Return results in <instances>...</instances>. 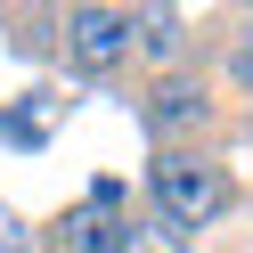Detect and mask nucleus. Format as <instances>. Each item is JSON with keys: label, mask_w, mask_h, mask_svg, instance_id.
Masks as SVG:
<instances>
[{"label": "nucleus", "mask_w": 253, "mask_h": 253, "mask_svg": "<svg viewBox=\"0 0 253 253\" xmlns=\"http://www.w3.org/2000/svg\"><path fill=\"white\" fill-rule=\"evenodd\" d=\"M41 253H123V204H115V188H98L90 204L57 212L49 229H41Z\"/></svg>", "instance_id": "5"}, {"label": "nucleus", "mask_w": 253, "mask_h": 253, "mask_svg": "<svg viewBox=\"0 0 253 253\" xmlns=\"http://www.w3.org/2000/svg\"><path fill=\"white\" fill-rule=\"evenodd\" d=\"M0 25H17V49L25 57L57 49V8H0Z\"/></svg>", "instance_id": "8"}, {"label": "nucleus", "mask_w": 253, "mask_h": 253, "mask_svg": "<svg viewBox=\"0 0 253 253\" xmlns=\"http://www.w3.org/2000/svg\"><path fill=\"white\" fill-rule=\"evenodd\" d=\"M57 57H66V74H82V82H115V74H131V8L123 0H66L57 8Z\"/></svg>", "instance_id": "3"}, {"label": "nucleus", "mask_w": 253, "mask_h": 253, "mask_svg": "<svg viewBox=\"0 0 253 253\" xmlns=\"http://www.w3.org/2000/svg\"><path fill=\"white\" fill-rule=\"evenodd\" d=\"M139 131H147L155 147H220V131H229V98L212 90L204 66L147 74V82H139Z\"/></svg>", "instance_id": "2"}, {"label": "nucleus", "mask_w": 253, "mask_h": 253, "mask_svg": "<svg viewBox=\"0 0 253 253\" xmlns=\"http://www.w3.org/2000/svg\"><path fill=\"white\" fill-rule=\"evenodd\" d=\"M204 33H212V90L253 98V8H220Z\"/></svg>", "instance_id": "6"}, {"label": "nucleus", "mask_w": 253, "mask_h": 253, "mask_svg": "<svg viewBox=\"0 0 253 253\" xmlns=\"http://www.w3.org/2000/svg\"><path fill=\"white\" fill-rule=\"evenodd\" d=\"M123 253H196V237L139 204V212H123Z\"/></svg>", "instance_id": "7"}, {"label": "nucleus", "mask_w": 253, "mask_h": 253, "mask_svg": "<svg viewBox=\"0 0 253 253\" xmlns=\"http://www.w3.org/2000/svg\"><path fill=\"white\" fill-rule=\"evenodd\" d=\"M147 212H164L171 229H220L237 212V164L220 147H155L147 155Z\"/></svg>", "instance_id": "1"}, {"label": "nucleus", "mask_w": 253, "mask_h": 253, "mask_svg": "<svg viewBox=\"0 0 253 253\" xmlns=\"http://www.w3.org/2000/svg\"><path fill=\"white\" fill-rule=\"evenodd\" d=\"M196 41H204L196 8L131 0V57H139V74H180V66H196Z\"/></svg>", "instance_id": "4"}]
</instances>
